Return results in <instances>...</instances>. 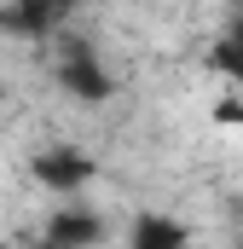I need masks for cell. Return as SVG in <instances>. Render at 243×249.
<instances>
[{"instance_id": "1", "label": "cell", "mask_w": 243, "mask_h": 249, "mask_svg": "<svg viewBox=\"0 0 243 249\" xmlns=\"http://www.w3.org/2000/svg\"><path fill=\"white\" fill-rule=\"evenodd\" d=\"M52 75H58V87L75 105H110V99H116L110 64L99 58V47H93L87 35H75L69 23L58 29V64H52Z\"/></svg>"}, {"instance_id": "2", "label": "cell", "mask_w": 243, "mask_h": 249, "mask_svg": "<svg viewBox=\"0 0 243 249\" xmlns=\"http://www.w3.org/2000/svg\"><path fill=\"white\" fill-rule=\"evenodd\" d=\"M87 6H99V0H0V35H12V41H52Z\"/></svg>"}, {"instance_id": "3", "label": "cell", "mask_w": 243, "mask_h": 249, "mask_svg": "<svg viewBox=\"0 0 243 249\" xmlns=\"http://www.w3.org/2000/svg\"><path fill=\"white\" fill-rule=\"evenodd\" d=\"M29 180L52 197H81V191L99 180V162L81 151V145H47L29 157Z\"/></svg>"}, {"instance_id": "4", "label": "cell", "mask_w": 243, "mask_h": 249, "mask_svg": "<svg viewBox=\"0 0 243 249\" xmlns=\"http://www.w3.org/2000/svg\"><path fill=\"white\" fill-rule=\"evenodd\" d=\"M110 238V220L104 214H93L87 203H58L47 220H41V244L52 249H93Z\"/></svg>"}, {"instance_id": "5", "label": "cell", "mask_w": 243, "mask_h": 249, "mask_svg": "<svg viewBox=\"0 0 243 249\" xmlns=\"http://www.w3.org/2000/svg\"><path fill=\"white\" fill-rule=\"evenodd\" d=\"M180 244H191V226L174 214H139L127 226V249H180Z\"/></svg>"}, {"instance_id": "6", "label": "cell", "mask_w": 243, "mask_h": 249, "mask_svg": "<svg viewBox=\"0 0 243 249\" xmlns=\"http://www.w3.org/2000/svg\"><path fill=\"white\" fill-rule=\"evenodd\" d=\"M203 64H208V70H214L226 87H243V41H238V35H220V41H208Z\"/></svg>"}, {"instance_id": "7", "label": "cell", "mask_w": 243, "mask_h": 249, "mask_svg": "<svg viewBox=\"0 0 243 249\" xmlns=\"http://www.w3.org/2000/svg\"><path fill=\"white\" fill-rule=\"evenodd\" d=\"M220 127H243V87H226L220 99H214V110H208Z\"/></svg>"}, {"instance_id": "8", "label": "cell", "mask_w": 243, "mask_h": 249, "mask_svg": "<svg viewBox=\"0 0 243 249\" xmlns=\"http://www.w3.org/2000/svg\"><path fill=\"white\" fill-rule=\"evenodd\" d=\"M226 35H238V41H243V0L226 6Z\"/></svg>"}]
</instances>
